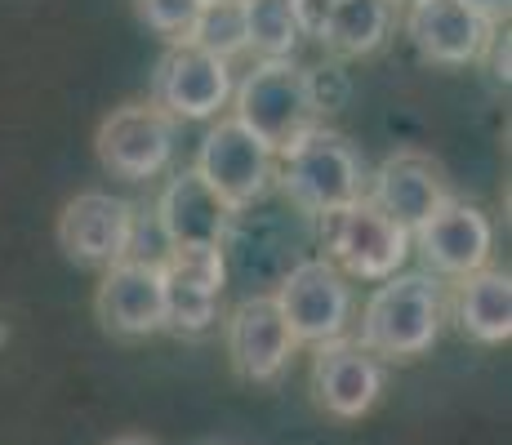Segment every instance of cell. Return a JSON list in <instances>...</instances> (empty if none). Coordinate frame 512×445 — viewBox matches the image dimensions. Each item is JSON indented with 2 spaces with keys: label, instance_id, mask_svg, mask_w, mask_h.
<instances>
[{
  "label": "cell",
  "instance_id": "14",
  "mask_svg": "<svg viewBox=\"0 0 512 445\" xmlns=\"http://www.w3.org/2000/svg\"><path fill=\"white\" fill-rule=\"evenodd\" d=\"M312 397L330 419H366L383 397V361L348 334L317 343L312 356Z\"/></svg>",
  "mask_w": 512,
  "mask_h": 445
},
{
  "label": "cell",
  "instance_id": "3",
  "mask_svg": "<svg viewBox=\"0 0 512 445\" xmlns=\"http://www.w3.org/2000/svg\"><path fill=\"white\" fill-rule=\"evenodd\" d=\"M317 241L326 259L339 267L348 281H388L410 259V232L392 223L370 196H357L352 205H339L330 214H317Z\"/></svg>",
  "mask_w": 512,
  "mask_h": 445
},
{
  "label": "cell",
  "instance_id": "6",
  "mask_svg": "<svg viewBox=\"0 0 512 445\" xmlns=\"http://www.w3.org/2000/svg\"><path fill=\"white\" fill-rule=\"evenodd\" d=\"M94 152L112 178L125 183L161 178L174 165V116H165L152 98L112 107L94 134Z\"/></svg>",
  "mask_w": 512,
  "mask_h": 445
},
{
  "label": "cell",
  "instance_id": "2",
  "mask_svg": "<svg viewBox=\"0 0 512 445\" xmlns=\"http://www.w3.org/2000/svg\"><path fill=\"white\" fill-rule=\"evenodd\" d=\"M366 178V161L348 138L339 130H326V125H312L299 143L277 156L272 192H281L294 214L317 219V214H330L366 196Z\"/></svg>",
  "mask_w": 512,
  "mask_h": 445
},
{
  "label": "cell",
  "instance_id": "9",
  "mask_svg": "<svg viewBox=\"0 0 512 445\" xmlns=\"http://www.w3.org/2000/svg\"><path fill=\"white\" fill-rule=\"evenodd\" d=\"M366 196L392 223H401L415 236L441 205L455 201V187H450V174L437 156L419 152V147H401V152L383 156L379 170L366 178Z\"/></svg>",
  "mask_w": 512,
  "mask_h": 445
},
{
  "label": "cell",
  "instance_id": "15",
  "mask_svg": "<svg viewBox=\"0 0 512 445\" xmlns=\"http://www.w3.org/2000/svg\"><path fill=\"white\" fill-rule=\"evenodd\" d=\"M406 36L428 63L437 67H468L486 58L495 23L468 9L464 0H410Z\"/></svg>",
  "mask_w": 512,
  "mask_h": 445
},
{
  "label": "cell",
  "instance_id": "17",
  "mask_svg": "<svg viewBox=\"0 0 512 445\" xmlns=\"http://www.w3.org/2000/svg\"><path fill=\"white\" fill-rule=\"evenodd\" d=\"M392 23L397 0H330L308 36H317L334 58H370L392 36Z\"/></svg>",
  "mask_w": 512,
  "mask_h": 445
},
{
  "label": "cell",
  "instance_id": "16",
  "mask_svg": "<svg viewBox=\"0 0 512 445\" xmlns=\"http://www.w3.org/2000/svg\"><path fill=\"white\" fill-rule=\"evenodd\" d=\"M232 205L205 183L192 165L174 170L156 196L152 223L165 236V245H223L232 227Z\"/></svg>",
  "mask_w": 512,
  "mask_h": 445
},
{
  "label": "cell",
  "instance_id": "4",
  "mask_svg": "<svg viewBox=\"0 0 512 445\" xmlns=\"http://www.w3.org/2000/svg\"><path fill=\"white\" fill-rule=\"evenodd\" d=\"M232 116L277 156L299 143L312 125H321L312 112L308 85H303V67L294 58H259L254 72H245L241 85H232Z\"/></svg>",
  "mask_w": 512,
  "mask_h": 445
},
{
  "label": "cell",
  "instance_id": "25",
  "mask_svg": "<svg viewBox=\"0 0 512 445\" xmlns=\"http://www.w3.org/2000/svg\"><path fill=\"white\" fill-rule=\"evenodd\" d=\"M112 445H161L156 437H143V432H130V437H116Z\"/></svg>",
  "mask_w": 512,
  "mask_h": 445
},
{
  "label": "cell",
  "instance_id": "1",
  "mask_svg": "<svg viewBox=\"0 0 512 445\" xmlns=\"http://www.w3.org/2000/svg\"><path fill=\"white\" fill-rule=\"evenodd\" d=\"M441 321H446L441 276L397 272L370 290L357 343L379 361H419L441 339Z\"/></svg>",
  "mask_w": 512,
  "mask_h": 445
},
{
  "label": "cell",
  "instance_id": "10",
  "mask_svg": "<svg viewBox=\"0 0 512 445\" xmlns=\"http://www.w3.org/2000/svg\"><path fill=\"white\" fill-rule=\"evenodd\" d=\"M134 223H139V210L125 196L76 192L63 205V214H58L54 236H58V250L76 267H112L130 250Z\"/></svg>",
  "mask_w": 512,
  "mask_h": 445
},
{
  "label": "cell",
  "instance_id": "20",
  "mask_svg": "<svg viewBox=\"0 0 512 445\" xmlns=\"http://www.w3.org/2000/svg\"><path fill=\"white\" fill-rule=\"evenodd\" d=\"M187 45L205 49V54L223 58H241L250 41H245V14H241V0H205L201 14H196L192 32H187Z\"/></svg>",
  "mask_w": 512,
  "mask_h": 445
},
{
  "label": "cell",
  "instance_id": "8",
  "mask_svg": "<svg viewBox=\"0 0 512 445\" xmlns=\"http://www.w3.org/2000/svg\"><path fill=\"white\" fill-rule=\"evenodd\" d=\"M232 63L174 41L152 72V103L174 121H210L232 103Z\"/></svg>",
  "mask_w": 512,
  "mask_h": 445
},
{
  "label": "cell",
  "instance_id": "13",
  "mask_svg": "<svg viewBox=\"0 0 512 445\" xmlns=\"http://www.w3.org/2000/svg\"><path fill=\"white\" fill-rule=\"evenodd\" d=\"M228 361L245 383H277L294 356V334L272 294H250L228 316Z\"/></svg>",
  "mask_w": 512,
  "mask_h": 445
},
{
  "label": "cell",
  "instance_id": "21",
  "mask_svg": "<svg viewBox=\"0 0 512 445\" xmlns=\"http://www.w3.org/2000/svg\"><path fill=\"white\" fill-rule=\"evenodd\" d=\"M303 85H308L317 121H326V116L343 112V107L352 103V76L343 72L339 58H326V63H317V67H303Z\"/></svg>",
  "mask_w": 512,
  "mask_h": 445
},
{
  "label": "cell",
  "instance_id": "23",
  "mask_svg": "<svg viewBox=\"0 0 512 445\" xmlns=\"http://www.w3.org/2000/svg\"><path fill=\"white\" fill-rule=\"evenodd\" d=\"M464 5L468 9H477V14L481 18H486V23H504V18H508V9H512V0H464Z\"/></svg>",
  "mask_w": 512,
  "mask_h": 445
},
{
  "label": "cell",
  "instance_id": "5",
  "mask_svg": "<svg viewBox=\"0 0 512 445\" xmlns=\"http://www.w3.org/2000/svg\"><path fill=\"white\" fill-rule=\"evenodd\" d=\"M277 308L290 325L294 343H330L343 339L352 325V312H357V299H352V281L339 272L330 259H299L281 272L277 290H272Z\"/></svg>",
  "mask_w": 512,
  "mask_h": 445
},
{
  "label": "cell",
  "instance_id": "26",
  "mask_svg": "<svg viewBox=\"0 0 512 445\" xmlns=\"http://www.w3.org/2000/svg\"><path fill=\"white\" fill-rule=\"evenodd\" d=\"M201 5H205V0H201Z\"/></svg>",
  "mask_w": 512,
  "mask_h": 445
},
{
  "label": "cell",
  "instance_id": "22",
  "mask_svg": "<svg viewBox=\"0 0 512 445\" xmlns=\"http://www.w3.org/2000/svg\"><path fill=\"white\" fill-rule=\"evenodd\" d=\"M134 14L147 32L165 36V41H187L196 14H201V0H134Z\"/></svg>",
  "mask_w": 512,
  "mask_h": 445
},
{
  "label": "cell",
  "instance_id": "24",
  "mask_svg": "<svg viewBox=\"0 0 512 445\" xmlns=\"http://www.w3.org/2000/svg\"><path fill=\"white\" fill-rule=\"evenodd\" d=\"M326 5L330 0H299V14H303V23H308V32H312V23L326 14Z\"/></svg>",
  "mask_w": 512,
  "mask_h": 445
},
{
  "label": "cell",
  "instance_id": "19",
  "mask_svg": "<svg viewBox=\"0 0 512 445\" xmlns=\"http://www.w3.org/2000/svg\"><path fill=\"white\" fill-rule=\"evenodd\" d=\"M245 41L259 58H294V49L308 36L299 14V0H241Z\"/></svg>",
  "mask_w": 512,
  "mask_h": 445
},
{
  "label": "cell",
  "instance_id": "7",
  "mask_svg": "<svg viewBox=\"0 0 512 445\" xmlns=\"http://www.w3.org/2000/svg\"><path fill=\"white\" fill-rule=\"evenodd\" d=\"M196 174L232 205V210H250L272 192L277 178V152L263 138H254L236 116H223L210 134L201 138L196 152Z\"/></svg>",
  "mask_w": 512,
  "mask_h": 445
},
{
  "label": "cell",
  "instance_id": "18",
  "mask_svg": "<svg viewBox=\"0 0 512 445\" xmlns=\"http://www.w3.org/2000/svg\"><path fill=\"white\" fill-rule=\"evenodd\" d=\"M455 321L468 339L477 343H499L512 339V276L504 267H477V272L455 281Z\"/></svg>",
  "mask_w": 512,
  "mask_h": 445
},
{
  "label": "cell",
  "instance_id": "12",
  "mask_svg": "<svg viewBox=\"0 0 512 445\" xmlns=\"http://www.w3.org/2000/svg\"><path fill=\"white\" fill-rule=\"evenodd\" d=\"M410 250L423 254V267L432 276H459L477 272V267L490 263V250H495V223L481 205L468 201H446L428 223L410 236Z\"/></svg>",
  "mask_w": 512,
  "mask_h": 445
},
{
  "label": "cell",
  "instance_id": "11",
  "mask_svg": "<svg viewBox=\"0 0 512 445\" xmlns=\"http://www.w3.org/2000/svg\"><path fill=\"white\" fill-rule=\"evenodd\" d=\"M94 316L112 339H147L165 330V290L161 263L121 259L103 267V281L94 290Z\"/></svg>",
  "mask_w": 512,
  "mask_h": 445
}]
</instances>
